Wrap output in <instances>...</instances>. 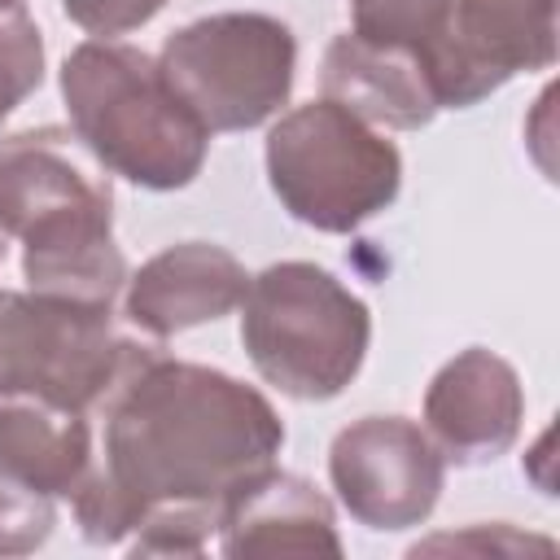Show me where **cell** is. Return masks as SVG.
Returning a JSON list of instances; mask_svg holds the SVG:
<instances>
[{
  "instance_id": "1",
  "label": "cell",
  "mask_w": 560,
  "mask_h": 560,
  "mask_svg": "<svg viewBox=\"0 0 560 560\" xmlns=\"http://www.w3.org/2000/svg\"><path fill=\"white\" fill-rule=\"evenodd\" d=\"M105 451L70 494L79 529L96 547L136 534L153 508H214L276 464L284 424L245 381L136 346L105 398Z\"/></svg>"
},
{
  "instance_id": "2",
  "label": "cell",
  "mask_w": 560,
  "mask_h": 560,
  "mask_svg": "<svg viewBox=\"0 0 560 560\" xmlns=\"http://www.w3.org/2000/svg\"><path fill=\"white\" fill-rule=\"evenodd\" d=\"M61 96L70 131L105 171L153 192L184 188L201 175L210 131L171 92L158 57L131 44L88 39L61 66Z\"/></svg>"
},
{
  "instance_id": "3",
  "label": "cell",
  "mask_w": 560,
  "mask_h": 560,
  "mask_svg": "<svg viewBox=\"0 0 560 560\" xmlns=\"http://www.w3.org/2000/svg\"><path fill=\"white\" fill-rule=\"evenodd\" d=\"M372 315L332 271L289 258L249 276L241 346L258 376L289 398H337L363 368Z\"/></svg>"
},
{
  "instance_id": "4",
  "label": "cell",
  "mask_w": 560,
  "mask_h": 560,
  "mask_svg": "<svg viewBox=\"0 0 560 560\" xmlns=\"http://www.w3.org/2000/svg\"><path fill=\"white\" fill-rule=\"evenodd\" d=\"M267 179L298 223L354 232L398 197L402 158L394 140L372 131V122L319 96L271 127Z\"/></svg>"
},
{
  "instance_id": "5",
  "label": "cell",
  "mask_w": 560,
  "mask_h": 560,
  "mask_svg": "<svg viewBox=\"0 0 560 560\" xmlns=\"http://www.w3.org/2000/svg\"><path fill=\"white\" fill-rule=\"evenodd\" d=\"M298 39L267 13H210L158 52V70L206 131H249L293 92Z\"/></svg>"
},
{
  "instance_id": "6",
  "label": "cell",
  "mask_w": 560,
  "mask_h": 560,
  "mask_svg": "<svg viewBox=\"0 0 560 560\" xmlns=\"http://www.w3.org/2000/svg\"><path fill=\"white\" fill-rule=\"evenodd\" d=\"M140 341L109 311L0 289V398L92 411Z\"/></svg>"
},
{
  "instance_id": "7",
  "label": "cell",
  "mask_w": 560,
  "mask_h": 560,
  "mask_svg": "<svg viewBox=\"0 0 560 560\" xmlns=\"http://www.w3.org/2000/svg\"><path fill=\"white\" fill-rule=\"evenodd\" d=\"M0 232L22 254H52L114 236L109 171L61 127H31L0 140Z\"/></svg>"
},
{
  "instance_id": "8",
  "label": "cell",
  "mask_w": 560,
  "mask_h": 560,
  "mask_svg": "<svg viewBox=\"0 0 560 560\" xmlns=\"http://www.w3.org/2000/svg\"><path fill=\"white\" fill-rule=\"evenodd\" d=\"M328 477L359 525L411 529L438 508L446 459L407 416H363L332 438Z\"/></svg>"
},
{
  "instance_id": "9",
  "label": "cell",
  "mask_w": 560,
  "mask_h": 560,
  "mask_svg": "<svg viewBox=\"0 0 560 560\" xmlns=\"http://www.w3.org/2000/svg\"><path fill=\"white\" fill-rule=\"evenodd\" d=\"M424 61L438 105H477L512 74L556 61V0H451L446 26Z\"/></svg>"
},
{
  "instance_id": "10",
  "label": "cell",
  "mask_w": 560,
  "mask_h": 560,
  "mask_svg": "<svg viewBox=\"0 0 560 560\" xmlns=\"http://www.w3.org/2000/svg\"><path fill=\"white\" fill-rule=\"evenodd\" d=\"M525 420L521 376L494 350L468 346L424 389V424L442 459L455 464H490L499 459Z\"/></svg>"
},
{
  "instance_id": "11",
  "label": "cell",
  "mask_w": 560,
  "mask_h": 560,
  "mask_svg": "<svg viewBox=\"0 0 560 560\" xmlns=\"http://www.w3.org/2000/svg\"><path fill=\"white\" fill-rule=\"evenodd\" d=\"M245 267L210 241H184L153 254L127 280V319L149 337H175L184 328L223 319L245 298Z\"/></svg>"
},
{
  "instance_id": "12",
  "label": "cell",
  "mask_w": 560,
  "mask_h": 560,
  "mask_svg": "<svg viewBox=\"0 0 560 560\" xmlns=\"http://www.w3.org/2000/svg\"><path fill=\"white\" fill-rule=\"evenodd\" d=\"M223 556H341L332 503L276 464L236 486L219 512Z\"/></svg>"
},
{
  "instance_id": "13",
  "label": "cell",
  "mask_w": 560,
  "mask_h": 560,
  "mask_svg": "<svg viewBox=\"0 0 560 560\" xmlns=\"http://www.w3.org/2000/svg\"><path fill=\"white\" fill-rule=\"evenodd\" d=\"M319 88L328 101L346 105L363 122H381L398 131H416L433 122V114L442 109L429 61L420 52L363 39L354 31H341L328 44L319 66Z\"/></svg>"
},
{
  "instance_id": "14",
  "label": "cell",
  "mask_w": 560,
  "mask_h": 560,
  "mask_svg": "<svg viewBox=\"0 0 560 560\" xmlns=\"http://www.w3.org/2000/svg\"><path fill=\"white\" fill-rule=\"evenodd\" d=\"M92 468V429L83 411H61L35 398H0V477L70 499Z\"/></svg>"
},
{
  "instance_id": "15",
  "label": "cell",
  "mask_w": 560,
  "mask_h": 560,
  "mask_svg": "<svg viewBox=\"0 0 560 560\" xmlns=\"http://www.w3.org/2000/svg\"><path fill=\"white\" fill-rule=\"evenodd\" d=\"M446 13L451 0H350V18H354L350 31L429 57V48L446 26Z\"/></svg>"
},
{
  "instance_id": "16",
  "label": "cell",
  "mask_w": 560,
  "mask_h": 560,
  "mask_svg": "<svg viewBox=\"0 0 560 560\" xmlns=\"http://www.w3.org/2000/svg\"><path fill=\"white\" fill-rule=\"evenodd\" d=\"M44 79V35L26 9L0 13V122L39 88Z\"/></svg>"
},
{
  "instance_id": "17",
  "label": "cell",
  "mask_w": 560,
  "mask_h": 560,
  "mask_svg": "<svg viewBox=\"0 0 560 560\" xmlns=\"http://www.w3.org/2000/svg\"><path fill=\"white\" fill-rule=\"evenodd\" d=\"M219 534L214 508H153L136 525V556H197Z\"/></svg>"
},
{
  "instance_id": "18",
  "label": "cell",
  "mask_w": 560,
  "mask_h": 560,
  "mask_svg": "<svg viewBox=\"0 0 560 560\" xmlns=\"http://www.w3.org/2000/svg\"><path fill=\"white\" fill-rule=\"evenodd\" d=\"M52 525H57V508L48 494L0 477V556H26L44 547Z\"/></svg>"
},
{
  "instance_id": "19",
  "label": "cell",
  "mask_w": 560,
  "mask_h": 560,
  "mask_svg": "<svg viewBox=\"0 0 560 560\" xmlns=\"http://www.w3.org/2000/svg\"><path fill=\"white\" fill-rule=\"evenodd\" d=\"M162 4L166 0H61L66 18L74 26H83L88 35H101V39H114V35L144 26L149 18H158Z\"/></svg>"
},
{
  "instance_id": "20",
  "label": "cell",
  "mask_w": 560,
  "mask_h": 560,
  "mask_svg": "<svg viewBox=\"0 0 560 560\" xmlns=\"http://www.w3.org/2000/svg\"><path fill=\"white\" fill-rule=\"evenodd\" d=\"M551 551V542L547 538H529V534H512L508 525H494V529H486V525H477V529H468V534H446V538H429V542H416L411 547V556L416 551Z\"/></svg>"
},
{
  "instance_id": "21",
  "label": "cell",
  "mask_w": 560,
  "mask_h": 560,
  "mask_svg": "<svg viewBox=\"0 0 560 560\" xmlns=\"http://www.w3.org/2000/svg\"><path fill=\"white\" fill-rule=\"evenodd\" d=\"M13 9H22V0H0V13H13Z\"/></svg>"
},
{
  "instance_id": "22",
  "label": "cell",
  "mask_w": 560,
  "mask_h": 560,
  "mask_svg": "<svg viewBox=\"0 0 560 560\" xmlns=\"http://www.w3.org/2000/svg\"><path fill=\"white\" fill-rule=\"evenodd\" d=\"M4 254H9V236L0 232V262H4Z\"/></svg>"
}]
</instances>
